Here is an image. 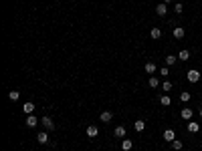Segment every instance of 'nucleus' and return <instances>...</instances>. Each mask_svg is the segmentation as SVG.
<instances>
[{
  "label": "nucleus",
  "instance_id": "obj_1",
  "mask_svg": "<svg viewBox=\"0 0 202 151\" xmlns=\"http://www.w3.org/2000/svg\"><path fill=\"white\" fill-rule=\"evenodd\" d=\"M43 125H45V129H47V131H53V129H55V123H53V119L49 117V115L43 117Z\"/></svg>",
  "mask_w": 202,
  "mask_h": 151
},
{
  "label": "nucleus",
  "instance_id": "obj_2",
  "mask_svg": "<svg viewBox=\"0 0 202 151\" xmlns=\"http://www.w3.org/2000/svg\"><path fill=\"white\" fill-rule=\"evenodd\" d=\"M97 135H99V127H95V125H89V127H87V137H89V139H95Z\"/></svg>",
  "mask_w": 202,
  "mask_h": 151
},
{
  "label": "nucleus",
  "instance_id": "obj_3",
  "mask_svg": "<svg viewBox=\"0 0 202 151\" xmlns=\"http://www.w3.org/2000/svg\"><path fill=\"white\" fill-rule=\"evenodd\" d=\"M188 81H190V83H198V81H200V72L196 71V69L188 71Z\"/></svg>",
  "mask_w": 202,
  "mask_h": 151
},
{
  "label": "nucleus",
  "instance_id": "obj_4",
  "mask_svg": "<svg viewBox=\"0 0 202 151\" xmlns=\"http://www.w3.org/2000/svg\"><path fill=\"white\" fill-rule=\"evenodd\" d=\"M192 115H194V111H192V109H188V107L180 111V117H182V119H186V121H192Z\"/></svg>",
  "mask_w": 202,
  "mask_h": 151
},
{
  "label": "nucleus",
  "instance_id": "obj_5",
  "mask_svg": "<svg viewBox=\"0 0 202 151\" xmlns=\"http://www.w3.org/2000/svg\"><path fill=\"white\" fill-rule=\"evenodd\" d=\"M36 141H39L40 145H47V143H49V135H47V131H40L39 135H36Z\"/></svg>",
  "mask_w": 202,
  "mask_h": 151
},
{
  "label": "nucleus",
  "instance_id": "obj_6",
  "mask_svg": "<svg viewBox=\"0 0 202 151\" xmlns=\"http://www.w3.org/2000/svg\"><path fill=\"white\" fill-rule=\"evenodd\" d=\"M22 111L27 113V115H33V113H34V103H30V101H27V103L22 105Z\"/></svg>",
  "mask_w": 202,
  "mask_h": 151
},
{
  "label": "nucleus",
  "instance_id": "obj_7",
  "mask_svg": "<svg viewBox=\"0 0 202 151\" xmlns=\"http://www.w3.org/2000/svg\"><path fill=\"white\" fill-rule=\"evenodd\" d=\"M36 123H39V119L34 117V115H27V123L24 125H28V129H30V127H36Z\"/></svg>",
  "mask_w": 202,
  "mask_h": 151
},
{
  "label": "nucleus",
  "instance_id": "obj_8",
  "mask_svg": "<svg viewBox=\"0 0 202 151\" xmlns=\"http://www.w3.org/2000/svg\"><path fill=\"white\" fill-rule=\"evenodd\" d=\"M101 121H103V123H109V121H111V119H113V113H111V111H103V113H101Z\"/></svg>",
  "mask_w": 202,
  "mask_h": 151
},
{
  "label": "nucleus",
  "instance_id": "obj_9",
  "mask_svg": "<svg viewBox=\"0 0 202 151\" xmlns=\"http://www.w3.org/2000/svg\"><path fill=\"white\" fill-rule=\"evenodd\" d=\"M113 135L115 137H119V139H125V127H115V131H113Z\"/></svg>",
  "mask_w": 202,
  "mask_h": 151
},
{
  "label": "nucleus",
  "instance_id": "obj_10",
  "mask_svg": "<svg viewBox=\"0 0 202 151\" xmlns=\"http://www.w3.org/2000/svg\"><path fill=\"white\" fill-rule=\"evenodd\" d=\"M164 139H166V141H174V139H176L174 129H166V131H164Z\"/></svg>",
  "mask_w": 202,
  "mask_h": 151
},
{
  "label": "nucleus",
  "instance_id": "obj_11",
  "mask_svg": "<svg viewBox=\"0 0 202 151\" xmlns=\"http://www.w3.org/2000/svg\"><path fill=\"white\" fill-rule=\"evenodd\" d=\"M156 12L160 14V16H166V12H168V8H166V4H164V2H160V4L156 6Z\"/></svg>",
  "mask_w": 202,
  "mask_h": 151
},
{
  "label": "nucleus",
  "instance_id": "obj_12",
  "mask_svg": "<svg viewBox=\"0 0 202 151\" xmlns=\"http://www.w3.org/2000/svg\"><path fill=\"white\" fill-rule=\"evenodd\" d=\"M134 129H135V131H137V133H141V131H144V129H146V123H144L141 119H137V121H135V123H134Z\"/></svg>",
  "mask_w": 202,
  "mask_h": 151
},
{
  "label": "nucleus",
  "instance_id": "obj_13",
  "mask_svg": "<svg viewBox=\"0 0 202 151\" xmlns=\"http://www.w3.org/2000/svg\"><path fill=\"white\" fill-rule=\"evenodd\" d=\"M188 131L190 133H198V131H200V125L194 123V121H188Z\"/></svg>",
  "mask_w": 202,
  "mask_h": 151
},
{
  "label": "nucleus",
  "instance_id": "obj_14",
  "mask_svg": "<svg viewBox=\"0 0 202 151\" xmlns=\"http://www.w3.org/2000/svg\"><path fill=\"white\" fill-rule=\"evenodd\" d=\"M144 69H146V72H148V75H154V72H156V63H152V60H150V63H146V66H144Z\"/></svg>",
  "mask_w": 202,
  "mask_h": 151
},
{
  "label": "nucleus",
  "instance_id": "obj_15",
  "mask_svg": "<svg viewBox=\"0 0 202 151\" xmlns=\"http://www.w3.org/2000/svg\"><path fill=\"white\" fill-rule=\"evenodd\" d=\"M131 147H134V143H131L129 139H123V141H121V149L123 151H131Z\"/></svg>",
  "mask_w": 202,
  "mask_h": 151
},
{
  "label": "nucleus",
  "instance_id": "obj_16",
  "mask_svg": "<svg viewBox=\"0 0 202 151\" xmlns=\"http://www.w3.org/2000/svg\"><path fill=\"white\" fill-rule=\"evenodd\" d=\"M174 39H178V40L184 39V28H180V26H176V28H174Z\"/></svg>",
  "mask_w": 202,
  "mask_h": 151
},
{
  "label": "nucleus",
  "instance_id": "obj_17",
  "mask_svg": "<svg viewBox=\"0 0 202 151\" xmlns=\"http://www.w3.org/2000/svg\"><path fill=\"white\" fill-rule=\"evenodd\" d=\"M164 60H166V66H172L176 60H178V57H174V54H168V57H166Z\"/></svg>",
  "mask_w": 202,
  "mask_h": 151
},
{
  "label": "nucleus",
  "instance_id": "obj_18",
  "mask_svg": "<svg viewBox=\"0 0 202 151\" xmlns=\"http://www.w3.org/2000/svg\"><path fill=\"white\" fill-rule=\"evenodd\" d=\"M150 36L158 40V39H160V36H162V30H160V28H152V30H150Z\"/></svg>",
  "mask_w": 202,
  "mask_h": 151
},
{
  "label": "nucleus",
  "instance_id": "obj_19",
  "mask_svg": "<svg viewBox=\"0 0 202 151\" xmlns=\"http://www.w3.org/2000/svg\"><path fill=\"white\" fill-rule=\"evenodd\" d=\"M178 59H180V60H188V59H190V53H188V51H180Z\"/></svg>",
  "mask_w": 202,
  "mask_h": 151
},
{
  "label": "nucleus",
  "instance_id": "obj_20",
  "mask_svg": "<svg viewBox=\"0 0 202 151\" xmlns=\"http://www.w3.org/2000/svg\"><path fill=\"white\" fill-rule=\"evenodd\" d=\"M160 103H162L164 107H168V105H170V97H168V95H162V97H160Z\"/></svg>",
  "mask_w": 202,
  "mask_h": 151
},
{
  "label": "nucleus",
  "instance_id": "obj_21",
  "mask_svg": "<svg viewBox=\"0 0 202 151\" xmlns=\"http://www.w3.org/2000/svg\"><path fill=\"white\" fill-rule=\"evenodd\" d=\"M148 85L152 87V89H158V79H156V77H150V81H148Z\"/></svg>",
  "mask_w": 202,
  "mask_h": 151
},
{
  "label": "nucleus",
  "instance_id": "obj_22",
  "mask_svg": "<svg viewBox=\"0 0 202 151\" xmlns=\"http://www.w3.org/2000/svg\"><path fill=\"white\" fill-rule=\"evenodd\" d=\"M18 97H20V93H18V91H10V93H8V99H10V101H16Z\"/></svg>",
  "mask_w": 202,
  "mask_h": 151
},
{
  "label": "nucleus",
  "instance_id": "obj_23",
  "mask_svg": "<svg viewBox=\"0 0 202 151\" xmlns=\"http://www.w3.org/2000/svg\"><path fill=\"white\" fill-rule=\"evenodd\" d=\"M172 145H174V151H180L182 147H184V145H182V141H176V139L172 141Z\"/></svg>",
  "mask_w": 202,
  "mask_h": 151
},
{
  "label": "nucleus",
  "instance_id": "obj_24",
  "mask_svg": "<svg viewBox=\"0 0 202 151\" xmlns=\"http://www.w3.org/2000/svg\"><path fill=\"white\" fill-rule=\"evenodd\" d=\"M180 101H182V103L190 101V93H182V95H180Z\"/></svg>",
  "mask_w": 202,
  "mask_h": 151
},
{
  "label": "nucleus",
  "instance_id": "obj_25",
  "mask_svg": "<svg viewBox=\"0 0 202 151\" xmlns=\"http://www.w3.org/2000/svg\"><path fill=\"white\" fill-rule=\"evenodd\" d=\"M162 89H164V91H172V83H168V81H166V83L162 85Z\"/></svg>",
  "mask_w": 202,
  "mask_h": 151
},
{
  "label": "nucleus",
  "instance_id": "obj_26",
  "mask_svg": "<svg viewBox=\"0 0 202 151\" xmlns=\"http://www.w3.org/2000/svg\"><path fill=\"white\" fill-rule=\"evenodd\" d=\"M174 10H176V12H178V14H182V10H184V6H182L180 2H178V4H176V6H174Z\"/></svg>",
  "mask_w": 202,
  "mask_h": 151
},
{
  "label": "nucleus",
  "instance_id": "obj_27",
  "mask_svg": "<svg viewBox=\"0 0 202 151\" xmlns=\"http://www.w3.org/2000/svg\"><path fill=\"white\" fill-rule=\"evenodd\" d=\"M160 75H162V77H168V66H162V69H160Z\"/></svg>",
  "mask_w": 202,
  "mask_h": 151
},
{
  "label": "nucleus",
  "instance_id": "obj_28",
  "mask_svg": "<svg viewBox=\"0 0 202 151\" xmlns=\"http://www.w3.org/2000/svg\"><path fill=\"white\" fill-rule=\"evenodd\" d=\"M162 2H164V4H168V2H172V0H162Z\"/></svg>",
  "mask_w": 202,
  "mask_h": 151
},
{
  "label": "nucleus",
  "instance_id": "obj_29",
  "mask_svg": "<svg viewBox=\"0 0 202 151\" xmlns=\"http://www.w3.org/2000/svg\"><path fill=\"white\" fill-rule=\"evenodd\" d=\"M200 117H202V109H200Z\"/></svg>",
  "mask_w": 202,
  "mask_h": 151
}]
</instances>
